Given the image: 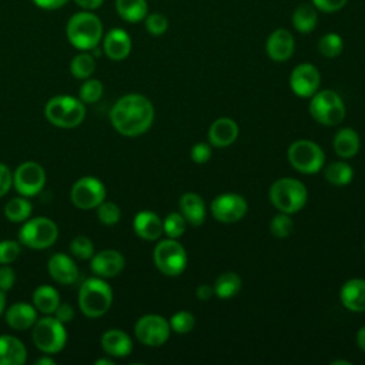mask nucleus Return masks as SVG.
Returning a JSON list of instances; mask_svg holds the SVG:
<instances>
[{
	"label": "nucleus",
	"mask_w": 365,
	"mask_h": 365,
	"mask_svg": "<svg viewBox=\"0 0 365 365\" xmlns=\"http://www.w3.org/2000/svg\"><path fill=\"white\" fill-rule=\"evenodd\" d=\"M311 117L322 125H338L345 118V103L334 90H319L311 96L308 106Z\"/></svg>",
	"instance_id": "nucleus-6"
},
{
	"label": "nucleus",
	"mask_w": 365,
	"mask_h": 365,
	"mask_svg": "<svg viewBox=\"0 0 365 365\" xmlns=\"http://www.w3.org/2000/svg\"><path fill=\"white\" fill-rule=\"evenodd\" d=\"M97 217H98V221L103 222L104 225H114L120 221L121 211L115 202L103 201L97 207Z\"/></svg>",
	"instance_id": "nucleus-41"
},
{
	"label": "nucleus",
	"mask_w": 365,
	"mask_h": 365,
	"mask_svg": "<svg viewBox=\"0 0 365 365\" xmlns=\"http://www.w3.org/2000/svg\"><path fill=\"white\" fill-rule=\"evenodd\" d=\"M268 197L279 212L294 214L304 208L308 198V191L299 180L282 177L271 184Z\"/></svg>",
	"instance_id": "nucleus-4"
},
{
	"label": "nucleus",
	"mask_w": 365,
	"mask_h": 365,
	"mask_svg": "<svg viewBox=\"0 0 365 365\" xmlns=\"http://www.w3.org/2000/svg\"><path fill=\"white\" fill-rule=\"evenodd\" d=\"M94 364H96V365H113L114 361H113V359H107V358H100V359H97Z\"/></svg>",
	"instance_id": "nucleus-55"
},
{
	"label": "nucleus",
	"mask_w": 365,
	"mask_h": 365,
	"mask_svg": "<svg viewBox=\"0 0 365 365\" xmlns=\"http://www.w3.org/2000/svg\"><path fill=\"white\" fill-rule=\"evenodd\" d=\"M338 364H344V365H351L349 361H341V359H336V361H332L331 365H338Z\"/></svg>",
	"instance_id": "nucleus-56"
},
{
	"label": "nucleus",
	"mask_w": 365,
	"mask_h": 365,
	"mask_svg": "<svg viewBox=\"0 0 365 365\" xmlns=\"http://www.w3.org/2000/svg\"><path fill=\"white\" fill-rule=\"evenodd\" d=\"M16 282L14 269L9 264H0V289L4 292L11 289Z\"/></svg>",
	"instance_id": "nucleus-46"
},
{
	"label": "nucleus",
	"mask_w": 365,
	"mask_h": 365,
	"mask_svg": "<svg viewBox=\"0 0 365 365\" xmlns=\"http://www.w3.org/2000/svg\"><path fill=\"white\" fill-rule=\"evenodd\" d=\"M117 14L128 23H138L148 14L147 0H115Z\"/></svg>",
	"instance_id": "nucleus-30"
},
{
	"label": "nucleus",
	"mask_w": 365,
	"mask_h": 365,
	"mask_svg": "<svg viewBox=\"0 0 365 365\" xmlns=\"http://www.w3.org/2000/svg\"><path fill=\"white\" fill-rule=\"evenodd\" d=\"M344 50V40L339 34L331 31L319 37L318 40V51L321 56L327 58L338 57Z\"/></svg>",
	"instance_id": "nucleus-35"
},
{
	"label": "nucleus",
	"mask_w": 365,
	"mask_h": 365,
	"mask_svg": "<svg viewBox=\"0 0 365 365\" xmlns=\"http://www.w3.org/2000/svg\"><path fill=\"white\" fill-rule=\"evenodd\" d=\"M144 24L151 36H161L168 29V19L163 13H151L145 16Z\"/></svg>",
	"instance_id": "nucleus-42"
},
{
	"label": "nucleus",
	"mask_w": 365,
	"mask_h": 365,
	"mask_svg": "<svg viewBox=\"0 0 365 365\" xmlns=\"http://www.w3.org/2000/svg\"><path fill=\"white\" fill-rule=\"evenodd\" d=\"M191 160L197 164H204L211 157V145L208 143H197L190 151Z\"/></svg>",
	"instance_id": "nucleus-44"
},
{
	"label": "nucleus",
	"mask_w": 365,
	"mask_h": 365,
	"mask_svg": "<svg viewBox=\"0 0 365 365\" xmlns=\"http://www.w3.org/2000/svg\"><path fill=\"white\" fill-rule=\"evenodd\" d=\"M187 221L181 212H170L163 221V232L168 238H180L187 230Z\"/></svg>",
	"instance_id": "nucleus-37"
},
{
	"label": "nucleus",
	"mask_w": 365,
	"mask_h": 365,
	"mask_svg": "<svg viewBox=\"0 0 365 365\" xmlns=\"http://www.w3.org/2000/svg\"><path fill=\"white\" fill-rule=\"evenodd\" d=\"M4 308H6V294L3 289H0V315L3 314Z\"/></svg>",
	"instance_id": "nucleus-54"
},
{
	"label": "nucleus",
	"mask_w": 365,
	"mask_h": 365,
	"mask_svg": "<svg viewBox=\"0 0 365 365\" xmlns=\"http://www.w3.org/2000/svg\"><path fill=\"white\" fill-rule=\"evenodd\" d=\"M70 197L80 210L97 208L106 198V187L96 177H81L74 182Z\"/></svg>",
	"instance_id": "nucleus-13"
},
{
	"label": "nucleus",
	"mask_w": 365,
	"mask_h": 365,
	"mask_svg": "<svg viewBox=\"0 0 365 365\" xmlns=\"http://www.w3.org/2000/svg\"><path fill=\"white\" fill-rule=\"evenodd\" d=\"M359 135L358 133L351 127L341 128L335 135L332 141L334 151L341 158H351L359 151Z\"/></svg>",
	"instance_id": "nucleus-27"
},
{
	"label": "nucleus",
	"mask_w": 365,
	"mask_h": 365,
	"mask_svg": "<svg viewBox=\"0 0 365 365\" xmlns=\"http://www.w3.org/2000/svg\"><path fill=\"white\" fill-rule=\"evenodd\" d=\"M180 212L191 225H201L207 217V207L197 192H184L180 198Z\"/></svg>",
	"instance_id": "nucleus-25"
},
{
	"label": "nucleus",
	"mask_w": 365,
	"mask_h": 365,
	"mask_svg": "<svg viewBox=\"0 0 365 365\" xmlns=\"http://www.w3.org/2000/svg\"><path fill=\"white\" fill-rule=\"evenodd\" d=\"M170 332V322L158 314L143 315L134 325L135 338L147 346H161L167 342Z\"/></svg>",
	"instance_id": "nucleus-11"
},
{
	"label": "nucleus",
	"mask_w": 365,
	"mask_h": 365,
	"mask_svg": "<svg viewBox=\"0 0 365 365\" xmlns=\"http://www.w3.org/2000/svg\"><path fill=\"white\" fill-rule=\"evenodd\" d=\"M103 23L88 10L74 13L66 24V36L73 47L81 51L94 50L103 38Z\"/></svg>",
	"instance_id": "nucleus-2"
},
{
	"label": "nucleus",
	"mask_w": 365,
	"mask_h": 365,
	"mask_svg": "<svg viewBox=\"0 0 365 365\" xmlns=\"http://www.w3.org/2000/svg\"><path fill=\"white\" fill-rule=\"evenodd\" d=\"M90 259H91L90 262L91 271L101 278H113L118 275L125 265V259L123 254L111 248L98 251Z\"/></svg>",
	"instance_id": "nucleus-17"
},
{
	"label": "nucleus",
	"mask_w": 365,
	"mask_h": 365,
	"mask_svg": "<svg viewBox=\"0 0 365 365\" xmlns=\"http://www.w3.org/2000/svg\"><path fill=\"white\" fill-rule=\"evenodd\" d=\"M321 84V74L311 63H301L294 67L289 76V87L298 97L314 96Z\"/></svg>",
	"instance_id": "nucleus-15"
},
{
	"label": "nucleus",
	"mask_w": 365,
	"mask_h": 365,
	"mask_svg": "<svg viewBox=\"0 0 365 365\" xmlns=\"http://www.w3.org/2000/svg\"><path fill=\"white\" fill-rule=\"evenodd\" d=\"M31 202L27 197H14L4 205V215L11 222H24L31 215Z\"/></svg>",
	"instance_id": "nucleus-33"
},
{
	"label": "nucleus",
	"mask_w": 365,
	"mask_h": 365,
	"mask_svg": "<svg viewBox=\"0 0 365 365\" xmlns=\"http://www.w3.org/2000/svg\"><path fill=\"white\" fill-rule=\"evenodd\" d=\"M38 9L43 10H57L60 7H63L66 3H68L70 0H31Z\"/></svg>",
	"instance_id": "nucleus-49"
},
{
	"label": "nucleus",
	"mask_w": 365,
	"mask_h": 365,
	"mask_svg": "<svg viewBox=\"0 0 365 365\" xmlns=\"http://www.w3.org/2000/svg\"><path fill=\"white\" fill-rule=\"evenodd\" d=\"M31 339L34 345L44 354L53 355L66 346L67 332L64 324L54 317H44L37 319L33 325Z\"/></svg>",
	"instance_id": "nucleus-7"
},
{
	"label": "nucleus",
	"mask_w": 365,
	"mask_h": 365,
	"mask_svg": "<svg viewBox=\"0 0 365 365\" xmlns=\"http://www.w3.org/2000/svg\"><path fill=\"white\" fill-rule=\"evenodd\" d=\"M342 305L352 312H365V279L351 278L339 291Z\"/></svg>",
	"instance_id": "nucleus-22"
},
{
	"label": "nucleus",
	"mask_w": 365,
	"mask_h": 365,
	"mask_svg": "<svg viewBox=\"0 0 365 365\" xmlns=\"http://www.w3.org/2000/svg\"><path fill=\"white\" fill-rule=\"evenodd\" d=\"M113 302V289L101 277L86 279L78 289V307L88 318L104 315Z\"/></svg>",
	"instance_id": "nucleus-3"
},
{
	"label": "nucleus",
	"mask_w": 365,
	"mask_h": 365,
	"mask_svg": "<svg viewBox=\"0 0 365 365\" xmlns=\"http://www.w3.org/2000/svg\"><path fill=\"white\" fill-rule=\"evenodd\" d=\"M356 345L361 351L365 352V327L359 328V331L356 332Z\"/></svg>",
	"instance_id": "nucleus-52"
},
{
	"label": "nucleus",
	"mask_w": 365,
	"mask_h": 365,
	"mask_svg": "<svg viewBox=\"0 0 365 365\" xmlns=\"http://www.w3.org/2000/svg\"><path fill=\"white\" fill-rule=\"evenodd\" d=\"M74 3L83 9V10H88V11H93V10H97L98 7H101V4L104 3V0H74Z\"/></svg>",
	"instance_id": "nucleus-51"
},
{
	"label": "nucleus",
	"mask_w": 365,
	"mask_h": 365,
	"mask_svg": "<svg viewBox=\"0 0 365 365\" xmlns=\"http://www.w3.org/2000/svg\"><path fill=\"white\" fill-rule=\"evenodd\" d=\"M238 124L228 117H221L215 120L208 128V141L214 147H228L238 137Z\"/></svg>",
	"instance_id": "nucleus-20"
},
{
	"label": "nucleus",
	"mask_w": 365,
	"mask_h": 365,
	"mask_svg": "<svg viewBox=\"0 0 365 365\" xmlns=\"http://www.w3.org/2000/svg\"><path fill=\"white\" fill-rule=\"evenodd\" d=\"M292 26L298 33L307 34L314 31L318 24L317 9L309 3H301L292 11Z\"/></svg>",
	"instance_id": "nucleus-29"
},
{
	"label": "nucleus",
	"mask_w": 365,
	"mask_h": 365,
	"mask_svg": "<svg viewBox=\"0 0 365 365\" xmlns=\"http://www.w3.org/2000/svg\"><path fill=\"white\" fill-rule=\"evenodd\" d=\"M312 6L324 13H335L345 7L348 0H311Z\"/></svg>",
	"instance_id": "nucleus-45"
},
{
	"label": "nucleus",
	"mask_w": 365,
	"mask_h": 365,
	"mask_svg": "<svg viewBox=\"0 0 365 365\" xmlns=\"http://www.w3.org/2000/svg\"><path fill=\"white\" fill-rule=\"evenodd\" d=\"M241 285H242L241 277L237 272L227 271V272H222L215 279L212 288H214V294L218 298L228 299V298H232L234 295H237L240 292Z\"/></svg>",
	"instance_id": "nucleus-31"
},
{
	"label": "nucleus",
	"mask_w": 365,
	"mask_h": 365,
	"mask_svg": "<svg viewBox=\"0 0 365 365\" xmlns=\"http://www.w3.org/2000/svg\"><path fill=\"white\" fill-rule=\"evenodd\" d=\"M289 164L302 174L318 173L325 163V154L322 148L311 140H297L287 151Z\"/></svg>",
	"instance_id": "nucleus-9"
},
{
	"label": "nucleus",
	"mask_w": 365,
	"mask_h": 365,
	"mask_svg": "<svg viewBox=\"0 0 365 365\" xmlns=\"http://www.w3.org/2000/svg\"><path fill=\"white\" fill-rule=\"evenodd\" d=\"M34 364H36V365H54V359H51V358H48V356H41V358H38Z\"/></svg>",
	"instance_id": "nucleus-53"
},
{
	"label": "nucleus",
	"mask_w": 365,
	"mask_h": 365,
	"mask_svg": "<svg viewBox=\"0 0 365 365\" xmlns=\"http://www.w3.org/2000/svg\"><path fill=\"white\" fill-rule=\"evenodd\" d=\"M248 210L247 200L235 192H225L217 195L211 202L212 217L224 224L240 221Z\"/></svg>",
	"instance_id": "nucleus-14"
},
{
	"label": "nucleus",
	"mask_w": 365,
	"mask_h": 365,
	"mask_svg": "<svg viewBox=\"0 0 365 365\" xmlns=\"http://www.w3.org/2000/svg\"><path fill=\"white\" fill-rule=\"evenodd\" d=\"M101 346L107 355L124 358L131 352L133 342L127 332L118 328H111L101 335Z\"/></svg>",
	"instance_id": "nucleus-23"
},
{
	"label": "nucleus",
	"mask_w": 365,
	"mask_h": 365,
	"mask_svg": "<svg viewBox=\"0 0 365 365\" xmlns=\"http://www.w3.org/2000/svg\"><path fill=\"white\" fill-rule=\"evenodd\" d=\"M131 46L133 43L130 34L121 27L111 29L103 38V50L106 56L114 61L127 58L131 51Z\"/></svg>",
	"instance_id": "nucleus-18"
},
{
	"label": "nucleus",
	"mask_w": 365,
	"mask_h": 365,
	"mask_svg": "<svg viewBox=\"0 0 365 365\" xmlns=\"http://www.w3.org/2000/svg\"><path fill=\"white\" fill-rule=\"evenodd\" d=\"M94 70H96V61L93 54L90 53H78L73 57L70 63V71L78 80H86L91 77Z\"/></svg>",
	"instance_id": "nucleus-34"
},
{
	"label": "nucleus",
	"mask_w": 365,
	"mask_h": 365,
	"mask_svg": "<svg viewBox=\"0 0 365 365\" xmlns=\"http://www.w3.org/2000/svg\"><path fill=\"white\" fill-rule=\"evenodd\" d=\"M47 269L50 277L61 285H71L78 278V268L76 262L63 252H57L50 257Z\"/></svg>",
	"instance_id": "nucleus-19"
},
{
	"label": "nucleus",
	"mask_w": 365,
	"mask_h": 365,
	"mask_svg": "<svg viewBox=\"0 0 365 365\" xmlns=\"http://www.w3.org/2000/svg\"><path fill=\"white\" fill-rule=\"evenodd\" d=\"M74 315H76L74 308L68 304H64V302H60L58 307L54 311V318H57L63 324L71 322L74 319Z\"/></svg>",
	"instance_id": "nucleus-48"
},
{
	"label": "nucleus",
	"mask_w": 365,
	"mask_h": 365,
	"mask_svg": "<svg viewBox=\"0 0 365 365\" xmlns=\"http://www.w3.org/2000/svg\"><path fill=\"white\" fill-rule=\"evenodd\" d=\"M31 299L37 311H40L41 314L50 315V314H54L56 308L60 304V294L51 285H40L33 291Z\"/></svg>",
	"instance_id": "nucleus-28"
},
{
	"label": "nucleus",
	"mask_w": 365,
	"mask_h": 365,
	"mask_svg": "<svg viewBox=\"0 0 365 365\" xmlns=\"http://www.w3.org/2000/svg\"><path fill=\"white\" fill-rule=\"evenodd\" d=\"M20 255V242L13 240L0 241V264H11Z\"/></svg>",
	"instance_id": "nucleus-43"
},
{
	"label": "nucleus",
	"mask_w": 365,
	"mask_h": 365,
	"mask_svg": "<svg viewBox=\"0 0 365 365\" xmlns=\"http://www.w3.org/2000/svg\"><path fill=\"white\" fill-rule=\"evenodd\" d=\"M58 237L56 222L46 217H34L24 221L19 230V242L33 250L51 247Z\"/></svg>",
	"instance_id": "nucleus-8"
},
{
	"label": "nucleus",
	"mask_w": 365,
	"mask_h": 365,
	"mask_svg": "<svg viewBox=\"0 0 365 365\" xmlns=\"http://www.w3.org/2000/svg\"><path fill=\"white\" fill-rule=\"evenodd\" d=\"M71 254L78 259H90L94 255V245L86 235H77L70 242Z\"/></svg>",
	"instance_id": "nucleus-40"
},
{
	"label": "nucleus",
	"mask_w": 365,
	"mask_h": 365,
	"mask_svg": "<svg viewBox=\"0 0 365 365\" xmlns=\"http://www.w3.org/2000/svg\"><path fill=\"white\" fill-rule=\"evenodd\" d=\"M134 232L145 241H155L163 234V220L154 211H140L133 220Z\"/></svg>",
	"instance_id": "nucleus-21"
},
{
	"label": "nucleus",
	"mask_w": 365,
	"mask_h": 365,
	"mask_svg": "<svg viewBox=\"0 0 365 365\" xmlns=\"http://www.w3.org/2000/svg\"><path fill=\"white\" fill-rule=\"evenodd\" d=\"M153 259L157 269L168 277L180 275L187 267V252L175 238L158 241L153 252Z\"/></svg>",
	"instance_id": "nucleus-10"
},
{
	"label": "nucleus",
	"mask_w": 365,
	"mask_h": 365,
	"mask_svg": "<svg viewBox=\"0 0 365 365\" xmlns=\"http://www.w3.org/2000/svg\"><path fill=\"white\" fill-rule=\"evenodd\" d=\"M214 295V288L210 287L208 284H201L195 288V297L200 301H208Z\"/></svg>",
	"instance_id": "nucleus-50"
},
{
	"label": "nucleus",
	"mask_w": 365,
	"mask_h": 365,
	"mask_svg": "<svg viewBox=\"0 0 365 365\" xmlns=\"http://www.w3.org/2000/svg\"><path fill=\"white\" fill-rule=\"evenodd\" d=\"M26 361L24 344L13 335H0V365H23Z\"/></svg>",
	"instance_id": "nucleus-26"
},
{
	"label": "nucleus",
	"mask_w": 365,
	"mask_h": 365,
	"mask_svg": "<svg viewBox=\"0 0 365 365\" xmlns=\"http://www.w3.org/2000/svg\"><path fill=\"white\" fill-rule=\"evenodd\" d=\"M111 125L125 137L144 134L154 121V107L141 94H125L110 110Z\"/></svg>",
	"instance_id": "nucleus-1"
},
{
	"label": "nucleus",
	"mask_w": 365,
	"mask_h": 365,
	"mask_svg": "<svg viewBox=\"0 0 365 365\" xmlns=\"http://www.w3.org/2000/svg\"><path fill=\"white\" fill-rule=\"evenodd\" d=\"M325 180L336 187L348 185L354 178L352 167L345 161H334L325 167Z\"/></svg>",
	"instance_id": "nucleus-32"
},
{
	"label": "nucleus",
	"mask_w": 365,
	"mask_h": 365,
	"mask_svg": "<svg viewBox=\"0 0 365 365\" xmlns=\"http://www.w3.org/2000/svg\"><path fill=\"white\" fill-rule=\"evenodd\" d=\"M44 115L58 128H76L86 117V107L80 98L73 96H56L47 101Z\"/></svg>",
	"instance_id": "nucleus-5"
},
{
	"label": "nucleus",
	"mask_w": 365,
	"mask_h": 365,
	"mask_svg": "<svg viewBox=\"0 0 365 365\" xmlns=\"http://www.w3.org/2000/svg\"><path fill=\"white\" fill-rule=\"evenodd\" d=\"M37 321V309L27 302H16L6 311V322L16 331H24L33 328Z\"/></svg>",
	"instance_id": "nucleus-24"
},
{
	"label": "nucleus",
	"mask_w": 365,
	"mask_h": 365,
	"mask_svg": "<svg viewBox=\"0 0 365 365\" xmlns=\"http://www.w3.org/2000/svg\"><path fill=\"white\" fill-rule=\"evenodd\" d=\"M46 184V171L44 168L34 163L26 161L20 164L13 173V185L16 191L23 197L37 195Z\"/></svg>",
	"instance_id": "nucleus-12"
},
{
	"label": "nucleus",
	"mask_w": 365,
	"mask_h": 365,
	"mask_svg": "<svg viewBox=\"0 0 365 365\" xmlns=\"http://www.w3.org/2000/svg\"><path fill=\"white\" fill-rule=\"evenodd\" d=\"M11 185H13V174L6 164L0 163V197L6 195L11 188Z\"/></svg>",
	"instance_id": "nucleus-47"
},
{
	"label": "nucleus",
	"mask_w": 365,
	"mask_h": 365,
	"mask_svg": "<svg viewBox=\"0 0 365 365\" xmlns=\"http://www.w3.org/2000/svg\"><path fill=\"white\" fill-rule=\"evenodd\" d=\"M295 50V40L288 29H275L265 41L267 56L277 63H282L291 58Z\"/></svg>",
	"instance_id": "nucleus-16"
},
{
	"label": "nucleus",
	"mask_w": 365,
	"mask_h": 365,
	"mask_svg": "<svg viewBox=\"0 0 365 365\" xmlns=\"http://www.w3.org/2000/svg\"><path fill=\"white\" fill-rule=\"evenodd\" d=\"M104 93V86L97 78H86L84 83L80 86L78 90V98L84 104H94L97 103Z\"/></svg>",
	"instance_id": "nucleus-36"
},
{
	"label": "nucleus",
	"mask_w": 365,
	"mask_h": 365,
	"mask_svg": "<svg viewBox=\"0 0 365 365\" xmlns=\"http://www.w3.org/2000/svg\"><path fill=\"white\" fill-rule=\"evenodd\" d=\"M294 230V221L289 217V214L279 212L274 215V218L269 222V231L275 238H287L291 235Z\"/></svg>",
	"instance_id": "nucleus-38"
},
{
	"label": "nucleus",
	"mask_w": 365,
	"mask_h": 365,
	"mask_svg": "<svg viewBox=\"0 0 365 365\" xmlns=\"http://www.w3.org/2000/svg\"><path fill=\"white\" fill-rule=\"evenodd\" d=\"M170 328L177 334H188L195 327V318L188 311H178L170 318Z\"/></svg>",
	"instance_id": "nucleus-39"
}]
</instances>
